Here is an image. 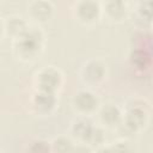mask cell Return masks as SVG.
<instances>
[{
	"label": "cell",
	"instance_id": "obj_8",
	"mask_svg": "<svg viewBox=\"0 0 153 153\" xmlns=\"http://www.w3.org/2000/svg\"><path fill=\"white\" fill-rule=\"evenodd\" d=\"M29 24L19 16H8L1 18V38H11L12 42L22 37L29 29Z\"/></svg>",
	"mask_w": 153,
	"mask_h": 153
},
{
	"label": "cell",
	"instance_id": "obj_16",
	"mask_svg": "<svg viewBox=\"0 0 153 153\" xmlns=\"http://www.w3.org/2000/svg\"><path fill=\"white\" fill-rule=\"evenodd\" d=\"M86 145L92 149H99V147L105 145V131L102 127L94 126Z\"/></svg>",
	"mask_w": 153,
	"mask_h": 153
},
{
	"label": "cell",
	"instance_id": "obj_9",
	"mask_svg": "<svg viewBox=\"0 0 153 153\" xmlns=\"http://www.w3.org/2000/svg\"><path fill=\"white\" fill-rule=\"evenodd\" d=\"M54 5L49 0H33L27 7L29 18L36 24L48 23L54 16Z\"/></svg>",
	"mask_w": 153,
	"mask_h": 153
},
{
	"label": "cell",
	"instance_id": "obj_4",
	"mask_svg": "<svg viewBox=\"0 0 153 153\" xmlns=\"http://www.w3.org/2000/svg\"><path fill=\"white\" fill-rule=\"evenodd\" d=\"M73 13L80 24L93 25L103 16V8L97 0H78L74 5Z\"/></svg>",
	"mask_w": 153,
	"mask_h": 153
},
{
	"label": "cell",
	"instance_id": "obj_14",
	"mask_svg": "<svg viewBox=\"0 0 153 153\" xmlns=\"http://www.w3.org/2000/svg\"><path fill=\"white\" fill-rule=\"evenodd\" d=\"M75 142L72 136L67 135H60L55 137L51 141V152H59V153H67L75 151Z\"/></svg>",
	"mask_w": 153,
	"mask_h": 153
},
{
	"label": "cell",
	"instance_id": "obj_17",
	"mask_svg": "<svg viewBox=\"0 0 153 153\" xmlns=\"http://www.w3.org/2000/svg\"><path fill=\"white\" fill-rule=\"evenodd\" d=\"M29 149L32 152H50L51 151V142H48V141L42 140V139H36L30 143Z\"/></svg>",
	"mask_w": 153,
	"mask_h": 153
},
{
	"label": "cell",
	"instance_id": "obj_3",
	"mask_svg": "<svg viewBox=\"0 0 153 153\" xmlns=\"http://www.w3.org/2000/svg\"><path fill=\"white\" fill-rule=\"evenodd\" d=\"M33 84L36 90L59 93L63 85V74L54 66H45L35 74Z\"/></svg>",
	"mask_w": 153,
	"mask_h": 153
},
{
	"label": "cell",
	"instance_id": "obj_1",
	"mask_svg": "<svg viewBox=\"0 0 153 153\" xmlns=\"http://www.w3.org/2000/svg\"><path fill=\"white\" fill-rule=\"evenodd\" d=\"M44 47V33L37 26H29L26 32L12 42V53L22 62H33L39 59Z\"/></svg>",
	"mask_w": 153,
	"mask_h": 153
},
{
	"label": "cell",
	"instance_id": "obj_2",
	"mask_svg": "<svg viewBox=\"0 0 153 153\" xmlns=\"http://www.w3.org/2000/svg\"><path fill=\"white\" fill-rule=\"evenodd\" d=\"M148 103L145 100H141V104L136 103L135 100H131L127 105V110L123 114V121L122 124L118 128L124 129L128 134H139L142 131L149 118V110H148Z\"/></svg>",
	"mask_w": 153,
	"mask_h": 153
},
{
	"label": "cell",
	"instance_id": "obj_7",
	"mask_svg": "<svg viewBox=\"0 0 153 153\" xmlns=\"http://www.w3.org/2000/svg\"><path fill=\"white\" fill-rule=\"evenodd\" d=\"M57 93L36 90L31 98V105L33 111L41 116L51 115L57 108Z\"/></svg>",
	"mask_w": 153,
	"mask_h": 153
},
{
	"label": "cell",
	"instance_id": "obj_18",
	"mask_svg": "<svg viewBox=\"0 0 153 153\" xmlns=\"http://www.w3.org/2000/svg\"><path fill=\"white\" fill-rule=\"evenodd\" d=\"M100 149H104V151H110V152H127V151H130V147H129V142L126 141V140H120V141H115L112 143H110L109 147H104V148H100Z\"/></svg>",
	"mask_w": 153,
	"mask_h": 153
},
{
	"label": "cell",
	"instance_id": "obj_13",
	"mask_svg": "<svg viewBox=\"0 0 153 153\" xmlns=\"http://www.w3.org/2000/svg\"><path fill=\"white\" fill-rule=\"evenodd\" d=\"M129 62L130 66L139 71V72H145L149 68L152 63V56L146 49H133L129 54Z\"/></svg>",
	"mask_w": 153,
	"mask_h": 153
},
{
	"label": "cell",
	"instance_id": "obj_10",
	"mask_svg": "<svg viewBox=\"0 0 153 153\" xmlns=\"http://www.w3.org/2000/svg\"><path fill=\"white\" fill-rule=\"evenodd\" d=\"M93 128H94V124L87 116H79L72 122L69 133L74 140H78L80 143L86 145Z\"/></svg>",
	"mask_w": 153,
	"mask_h": 153
},
{
	"label": "cell",
	"instance_id": "obj_5",
	"mask_svg": "<svg viewBox=\"0 0 153 153\" xmlns=\"http://www.w3.org/2000/svg\"><path fill=\"white\" fill-rule=\"evenodd\" d=\"M72 108L79 116H92L100 109V100L90 90H80L72 98Z\"/></svg>",
	"mask_w": 153,
	"mask_h": 153
},
{
	"label": "cell",
	"instance_id": "obj_19",
	"mask_svg": "<svg viewBox=\"0 0 153 153\" xmlns=\"http://www.w3.org/2000/svg\"><path fill=\"white\" fill-rule=\"evenodd\" d=\"M115 1H118V2H123V4H127V5H129V4L131 2V0H115Z\"/></svg>",
	"mask_w": 153,
	"mask_h": 153
},
{
	"label": "cell",
	"instance_id": "obj_15",
	"mask_svg": "<svg viewBox=\"0 0 153 153\" xmlns=\"http://www.w3.org/2000/svg\"><path fill=\"white\" fill-rule=\"evenodd\" d=\"M136 13L146 23H153V0H140L136 6Z\"/></svg>",
	"mask_w": 153,
	"mask_h": 153
},
{
	"label": "cell",
	"instance_id": "obj_12",
	"mask_svg": "<svg viewBox=\"0 0 153 153\" xmlns=\"http://www.w3.org/2000/svg\"><path fill=\"white\" fill-rule=\"evenodd\" d=\"M100 123L106 128H118L123 121L122 110L115 104H106L98 111Z\"/></svg>",
	"mask_w": 153,
	"mask_h": 153
},
{
	"label": "cell",
	"instance_id": "obj_6",
	"mask_svg": "<svg viewBox=\"0 0 153 153\" xmlns=\"http://www.w3.org/2000/svg\"><path fill=\"white\" fill-rule=\"evenodd\" d=\"M106 76V67L99 59L87 60L80 69V80L88 86H97L104 81Z\"/></svg>",
	"mask_w": 153,
	"mask_h": 153
},
{
	"label": "cell",
	"instance_id": "obj_11",
	"mask_svg": "<svg viewBox=\"0 0 153 153\" xmlns=\"http://www.w3.org/2000/svg\"><path fill=\"white\" fill-rule=\"evenodd\" d=\"M128 6L129 5L115 0H104V4L102 5L103 14L112 23H122L128 17Z\"/></svg>",
	"mask_w": 153,
	"mask_h": 153
}]
</instances>
